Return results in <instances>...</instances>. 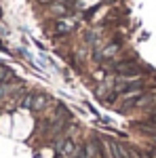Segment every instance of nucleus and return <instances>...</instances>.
<instances>
[{
    "instance_id": "f257e3e1",
    "label": "nucleus",
    "mask_w": 156,
    "mask_h": 158,
    "mask_svg": "<svg viewBox=\"0 0 156 158\" xmlns=\"http://www.w3.org/2000/svg\"><path fill=\"white\" fill-rule=\"evenodd\" d=\"M21 106L23 108H32V110H44L48 106V97L47 95H30V97L23 99Z\"/></svg>"
},
{
    "instance_id": "f03ea898",
    "label": "nucleus",
    "mask_w": 156,
    "mask_h": 158,
    "mask_svg": "<svg viewBox=\"0 0 156 158\" xmlns=\"http://www.w3.org/2000/svg\"><path fill=\"white\" fill-rule=\"evenodd\" d=\"M72 30H74V19H70V17H59L55 21V34H59V36L70 34Z\"/></svg>"
},
{
    "instance_id": "7ed1b4c3",
    "label": "nucleus",
    "mask_w": 156,
    "mask_h": 158,
    "mask_svg": "<svg viewBox=\"0 0 156 158\" xmlns=\"http://www.w3.org/2000/svg\"><path fill=\"white\" fill-rule=\"evenodd\" d=\"M108 148H110V152H112V156H114V158H129V156H127V152H124L116 141H108Z\"/></svg>"
},
{
    "instance_id": "20e7f679",
    "label": "nucleus",
    "mask_w": 156,
    "mask_h": 158,
    "mask_svg": "<svg viewBox=\"0 0 156 158\" xmlns=\"http://www.w3.org/2000/svg\"><path fill=\"white\" fill-rule=\"evenodd\" d=\"M57 148H59L63 154H70V156H72V154H76V146H74V141H70V139L59 141V143H57Z\"/></svg>"
},
{
    "instance_id": "39448f33",
    "label": "nucleus",
    "mask_w": 156,
    "mask_h": 158,
    "mask_svg": "<svg viewBox=\"0 0 156 158\" xmlns=\"http://www.w3.org/2000/svg\"><path fill=\"white\" fill-rule=\"evenodd\" d=\"M11 91H13V85H9V82H2V85H0V101L6 97Z\"/></svg>"
},
{
    "instance_id": "423d86ee",
    "label": "nucleus",
    "mask_w": 156,
    "mask_h": 158,
    "mask_svg": "<svg viewBox=\"0 0 156 158\" xmlns=\"http://www.w3.org/2000/svg\"><path fill=\"white\" fill-rule=\"evenodd\" d=\"M9 78H11V70H9V68H4V65H0V85H2V82H6Z\"/></svg>"
},
{
    "instance_id": "0eeeda50",
    "label": "nucleus",
    "mask_w": 156,
    "mask_h": 158,
    "mask_svg": "<svg viewBox=\"0 0 156 158\" xmlns=\"http://www.w3.org/2000/svg\"><path fill=\"white\" fill-rule=\"evenodd\" d=\"M51 9H53V11H55V15H61V17H63V15H65V6H63V4H59V2H57V4H53V6H51Z\"/></svg>"
},
{
    "instance_id": "6e6552de",
    "label": "nucleus",
    "mask_w": 156,
    "mask_h": 158,
    "mask_svg": "<svg viewBox=\"0 0 156 158\" xmlns=\"http://www.w3.org/2000/svg\"><path fill=\"white\" fill-rule=\"evenodd\" d=\"M116 49H118V44H110L108 49L103 51V57H112V55L116 53Z\"/></svg>"
},
{
    "instance_id": "1a4fd4ad",
    "label": "nucleus",
    "mask_w": 156,
    "mask_h": 158,
    "mask_svg": "<svg viewBox=\"0 0 156 158\" xmlns=\"http://www.w3.org/2000/svg\"><path fill=\"white\" fill-rule=\"evenodd\" d=\"M150 122H154V124H156V110L152 112V114H150Z\"/></svg>"
}]
</instances>
